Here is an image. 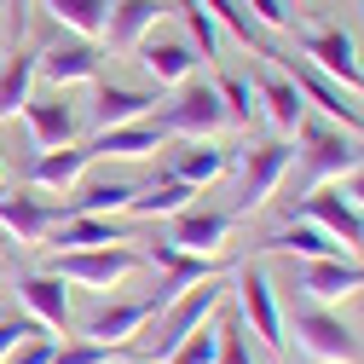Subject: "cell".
<instances>
[{"label": "cell", "instance_id": "cell-2", "mask_svg": "<svg viewBox=\"0 0 364 364\" xmlns=\"http://www.w3.org/2000/svg\"><path fill=\"white\" fill-rule=\"evenodd\" d=\"M295 139L306 145L301 162H306V179H312V186H336L347 168L364 162V139H358V133H347V127H336V122H312V116H301Z\"/></svg>", "mask_w": 364, "mask_h": 364}, {"label": "cell", "instance_id": "cell-17", "mask_svg": "<svg viewBox=\"0 0 364 364\" xmlns=\"http://www.w3.org/2000/svg\"><path fill=\"white\" fill-rule=\"evenodd\" d=\"M23 116H29V133H35V151L75 145V133H81V116H75V105H70L64 93H53V99H35V93H29Z\"/></svg>", "mask_w": 364, "mask_h": 364}, {"label": "cell", "instance_id": "cell-39", "mask_svg": "<svg viewBox=\"0 0 364 364\" xmlns=\"http://www.w3.org/2000/svg\"><path fill=\"white\" fill-rule=\"evenodd\" d=\"M6 364H53V341L47 336H29V341H18L6 353Z\"/></svg>", "mask_w": 364, "mask_h": 364}, {"label": "cell", "instance_id": "cell-11", "mask_svg": "<svg viewBox=\"0 0 364 364\" xmlns=\"http://www.w3.org/2000/svg\"><path fill=\"white\" fill-rule=\"evenodd\" d=\"M35 75L53 81V87H81V81H99V47L87 35L53 41L47 53H35Z\"/></svg>", "mask_w": 364, "mask_h": 364}, {"label": "cell", "instance_id": "cell-16", "mask_svg": "<svg viewBox=\"0 0 364 364\" xmlns=\"http://www.w3.org/2000/svg\"><path fill=\"white\" fill-rule=\"evenodd\" d=\"M232 237V208H179L173 214V232H168V243H179V249H191V255H220V243Z\"/></svg>", "mask_w": 364, "mask_h": 364}, {"label": "cell", "instance_id": "cell-25", "mask_svg": "<svg viewBox=\"0 0 364 364\" xmlns=\"http://www.w3.org/2000/svg\"><path fill=\"white\" fill-rule=\"evenodd\" d=\"M87 162H93V151H87V145L41 151V156H35V168H29V186H41V191H70L75 179L87 173Z\"/></svg>", "mask_w": 364, "mask_h": 364}, {"label": "cell", "instance_id": "cell-12", "mask_svg": "<svg viewBox=\"0 0 364 364\" xmlns=\"http://www.w3.org/2000/svg\"><path fill=\"white\" fill-rule=\"evenodd\" d=\"M64 220V203L29 197V191H0V232H12L18 243H41Z\"/></svg>", "mask_w": 364, "mask_h": 364}, {"label": "cell", "instance_id": "cell-41", "mask_svg": "<svg viewBox=\"0 0 364 364\" xmlns=\"http://www.w3.org/2000/svg\"><path fill=\"white\" fill-rule=\"evenodd\" d=\"M0 179H6V168H0Z\"/></svg>", "mask_w": 364, "mask_h": 364}, {"label": "cell", "instance_id": "cell-20", "mask_svg": "<svg viewBox=\"0 0 364 364\" xmlns=\"http://www.w3.org/2000/svg\"><path fill=\"white\" fill-rule=\"evenodd\" d=\"M151 318H156V295L127 301V306H99V312L81 324V336H87V341H105V347H122L133 330H145Z\"/></svg>", "mask_w": 364, "mask_h": 364}, {"label": "cell", "instance_id": "cell-7", "mask_svg": "<svg viewBox=\"0 0 364 364\" xmlns=\"http://www.w3.org/2000/svg\"><path fill=\"white\" fill-rule=\"evenodd\" d=\"M295 214L312 220V225H324L347 255H364V208H353V203L341 197V186H312V191L295 203Z\"/></svg>", "mask_w": 364, "mask_h": 364}, {"label": "cell", "instance_id": "cell-3", "mask_svg": "<svg viewBox=\"0 0 364 364\" xmlns=\"http://www.w3.org/2000/svg\"><path fill=\"white\" fill-rule=\"evenodd\" d=\"M139 249H127V243H105V249H58L47 272H58L64 284H87V289H116L127 284L133 272H139Z\"/></svg>", "mask_w": 364, "mask_h": 364}, {"label": "cell", "instance_id": "cell-6", "mask_svg": "<svg viewBox=\"0 0 364 364\" xmlns=\"http://www.w3.org/2000/svg\"><path fill=\"white\" fill-rule=\"evenodd\" d=\"M237 318H243V330L260 336V347L272 353H284V312H278V295H272V278L260 266H243L237 272Z\"/></svg>", "mask_w": 364, "mask_h": 364}, {"label": "cell", "instance_id": "cell-29", "mask_svg": "<svg viewBox=\"0 0 364 364\" xmlns=\"http://www.w3.org/2000/svg\"><path fill=\"white\" fill-rule=\"evenodd\" d=\"M29 87H35V53L0 58V122H12L29 105Z\"/></svg>", "mask_w": 364, "mask_h": 364}, {"label": "cell", "instance_id": "cell-26", "mask_svg": "<svg viewBox=\"0 0 364 364\" xmlns=\"http://www.w3.org/2000/svg\"><path fill=\"white\" fill-rule=\"evenodd\" d=\"M127 243V225L116 214H64L58 220V249H105Z\"/></svg>", "mask_w": 364, "mask_h": 364}, {"label": "cell", "instance_id": "cell-4", "mask_svg": "<svg viewBox=\"0 0 364 364\" xmlns=\"http://www.w3.org/2000/svg\"><path fill=\"white\" fill-rule=\"evenodd\" d=\"M272 64H284L289 75H295V87H301V99L306 105H318L336 127H347V133H364V105L347 93V87L336 81V75H324L312 58H301V53H272Z\"/></svg>", "mask_w": 364, "mask_h": 364}, {"label": "cell", "instance_id": "cell-37", "mask_svg": "<svg viewBox=\"0 0 364 364\" xmlns=\"http://www.w3.org/2000/svg\"><path fill=\"white\" fill-rule=\"evenodd\" d=\"M243 12H249L260 29H289V12H284V0H243Z\"/></svg>", "mask_w": 364, "mask_h": 364}, {"label": "cell", "instance_id": "cell-28", "mask_svg": "<svg viewBox=\"0 0 364 364\" xmlns=\"http://www.w3.org/2000/svg\"><path fill=\"white\" fill-rule=\"evenodd\" d=\"M41 12H53V23L70 29V35L99 41V35H105V12H110V0H41Z\"/></svg>", "mask_w": 364, "mask_h": 364}, {"label": "cell", "instance_id": "cell-34", "mask_svg": "<svg viewBox=\"0 0 364 364\" xmlns=\"http://www.w3.org/2000/svg\"><path fill=\"white\" fill-rule=\"evenodd\" d=\"M179 12H186V29H191V41L203 47V64H208V58H220V18H214L208 6H197V0H186Z\"/></svg>", "mask_w": 364, "mask_h": 364}, {"label": "cell", "instance_id": "cell-31", "mask_svg": "<svg viewBox=\"0 0 364 364\" xmlns=\"http://www.w3.org/2000/svg\"><path fill=\"white\" fill-rule=\"evenodd\" d=\"M197 6H208L214 18H220V29H232L237 41H243V47H255L260 58H272V41H266V29L243 12V0H197Z\"/></svg>", "mask_w": 364, "mask_h": 364}, {"label": "cell", "instance_id": "cell-33", "mask_svg": "<svg viewBox=\"0 0 364 364\" xmlns=\"http://www.w3.org/2000/svg\"><path fill=\"white\" fill-rule=\"evenodd\" d=\"M214 93H220V105H225L232 122H243V127L255 122V81H249V75H220Z\"/></svg>", "mask_w": 364, "mask_h": 364}, {"label": "cell", "instance_id": "cell-42", "mask_svg": "<svg viewBox=\"0 0 364 364\" xmlns=\"http://www.w3.org/2000/svg\"><path fill=\"white\" fill-rule=\"evenodd\" d=\"M358 139H364V133H358Z\"/></svg>", "mask_w": 364, "mask_h": 364}, {"label": "cell", "instance_id": "cell-21", "mask_svg": "<svg viewBox=\"0 0 364 364\" xmlns=\"http://www.w3.org/2000/svg\"><path fill=\"white\" fill-rule=\"evenodd\" d=\"M133 53H139V64H145V75L156 87H179V81H191V70H197L191 41H156V35H145Z\"/></svg>", "mask_w": 364, "mask_h": 364}, {"label": "cell", "instance_id": "cell-23", "mask_svg": "<svg viewBox=\"0 0 364 364\" xmlns=\"http://www.w3.org/2000/svg\"><path fill=\"white\" fill-rule=\"evenodd\" d=\"M266 255H295V260H324V255H347L330 232H324V225H312V220H295L289 214V225H284V232H272L266 243H260Z\"/></svg>", "mask_w": 364, "mask_h": 364}, {"label": "cell", "instance_id": "cell-13", "mask_svg": "<svg viewBox=\"0 0 364 364\" xmlns=\"http://www.w3.org/2000/svg\"><path fill=\"white\" fill-rule=\"evenodd\" d=\"M168 12H173V0H110V12H105L110 47H116V53H133Z\"/></svg>", "mask_w": 364, "mask_h": 364}, {"label": "cell", "instance_id": "cell-32", "mask_svg": "<svg viewBox=\"0 0 364 364\" xmlns=\"http://www.w3.org/2000/svg\"><path fill=\"white\" fill-rule=\"evenodd\" d=\"M214 353H220V312L208 318L203 330H191L186 341H179V347L162 358V364H214Z\"/></svg>", "mask_w": 364, "mask_h": 364}, {"label": "cell", "instance_id": "cell-19", "mask_svg": "<svg viewBox=\"0 0 364 364\" xmlns=\"http://www.w3.org/2000/svg\"><path fill=\"white\" fill-rule=\"evenodd\" d=\"M18 301L35 312L41 330H64L70 324V289H64L58 272H29V278L18 284Z\"/></svg>", "mask_w": 364, "mask_h": 364}, {"label": "cell", "instance_id": "cell-18", "mask_svg": "<svg viewBox=\"0 0 364 364\" xmlns=\"http://www.w3.org/2000/svg\"><path fill=\"white\" fill-rule=\"evenodd\" d=\"M168 133L145 116V122H122V127H105V133H93L87 139V151L93 156H122V162H139V156H156V151H168L162 145Z\"/></svg>", "mask_w": 364, "mask_h": 364}, {"label": "cell", "instance_id": "cell-36", "mask_svg": "<svg viewBox=\"0 0 364 364\" xmlns=\"http://www.w3.org/2000/svg\"><path fill=\"white\" fill-rule=\"evenodd\" d=\"M116 358V347H105V341H70V347H53V364H110Z\"/></svg>", "mask_w": 364, "mask_h": 364}, {"label": "cell", "instance_id": "cell-8", "mask_svg": "<svg viewBox=\"0 0 364 364\" xmlns=\"http://www.w3.org/2000/svg\"><path fill=\"white\" fill-rule=\"evenodd\" d=\"M225 122V105H220V93L214 87H197V81H179V99L156 116V127L162 133H186V139H208V133H220Z\"/></svg>", "mask_w": 364, "mask_h": 364}, {"label": "cell", "instance_id": "cell-15", "mask_svg": "<svg viewBox=\"0 0 364 364\" xmlns=\"http://www.w3.org/2000/svg\"><path fill=\"white\" fill-rule=\"evenodd\" d=\"M353 289H364V266L353 255L301 260V295H312V301H347Z\"/></svg>", "mask_w": 364, "mask_h": 364}, {"label": "cell", "instance_id": "cell-10", "mask_svg": "<svg viewBox=\"0 0 364 364\" xmlns=\"http://www.w3.org/2000/svg\"><path fill=\"white\" fill-rule=\"evenodd\" d=\"M295 341L301 353H312L318 364H353L358 358V336L324 306H295Z\"/></svg>", "mask_w": 364, "mask_h": 364}, {"label": "cell", "instance_id": "cell-40", "mask_svg": "<svg viewBox=\"0 0 364 364\" xmlns=\"http://www.w3.org/2000/svg\"><path fill=\"white\" fill-rule=\"evenodd\" d=\"M341 197H347V203H353V208H364V162H358V168H347V173H341Z\"/></svg>", "mask_w": 364, "mask_h": 364}, {"label": "cell", "instance_id": "cell-27", "mask_svg": "<svg viewBox=\"0 0 364 364\" xmlns=\"http://www.w3.org/2000/svg\"><path fill=\"white\" fill-rule=\"evenodd\" d=\"M197 203V186H186V179H156V186H145L139 197H133V208L127 214H139V220H173L179 208H191Z\"/></svg>", "mask_w": 364, "mask_h": 364}, {"label": "cell", "instance_id": "cell-9", "mask_svg": "<svg viewBox=\"0 0 364 364\" xmlns=\"http://www.w3.org/2000/svg\"><path fill=\"white\" fill-rule=\"evenodd\" d=\"M295 53L312 58L324 75H336L353 99H364V64H358V47H353L347 29H306V35L295 41Z\"/></svg>", "mask_w": 364, "mask_h": 364}, {"label": "cell", "instance_id": "cell-35", "mask_svg": "<svg viewBox=\"0 0 364 364\" xmlns=\"http://www.w3.org/2000/svg\"><path fill=\"white\" fill-rule=\"evenodd\" d=\"M214 364H255L249 358V336H243V318H220V353Z\"/></svg>", "mask_w": 364, "mask_h": 364}, {"label": "cell", "instance_id": "cell-14", "mask_svg": "<svg viewBox=\"0 0 364 364\" xmlns=\"http://www.w3.org/2000/svg\"><path fill=\"white\" fill-rule=\"evenodd\" d=\"M255 105H266V122L284 133L301 127V116H306V99H301V87H295V75L284 70V64H272V70H260V81H255Z\"/></svg>", "mask_w": 364, "mask_h": 364}, {"label": "cell", "instance_id": "cell-24", "mask_svg": "<svg viewBox=\"0 0 364 364\" xmlns=\"http://www.w3.org/2000/svg\"><path fill=\"white\" fill-rule=\"evenodd\" d=\"M225 168H232V151H225V145H208V139H191V145H179V151L168 156V173L186 179V186H214Z\"/></svg>", "mask_w": 364, "mask_h": 364}, {"label": "cell", "instance_id": "cell-5", "mask_svg": "<svg viewBox=\"0 0 364 364\" xmlns=\"http://www.w3.org/2000/svg\"><path fill=\"white\" fill-rule=\"evenodd\" d=\"M289 162H295V145H289V139H272V145L243 151V179H237V208H232V220L266 208L272 191H278V179L289 173Z\"/></svg>", "mask_w": 364, "mask_h": 364}, {"label": "cell", "instance_id": "cell-30", "mask_svg": "<svg viewBox=\"0 0 364 364\" xmlns=\"http://www.w3.org/2000/svg\"><path fill=\"white\" fill-rule=\"evenodd\" d=\"M133 197H139V191H133L127 179H105V186H87L81 197H70L64 214H127Z\"/></svg>", "mask_w": 364, "mask_h": 364}, {"label": "cell", "instance_id": "cell-22", "mask_svg": "<svg viewBox=\"0 0 364 364\" xmlns=\"http://www.w3.org/2000/svg\"><path fill=\"white\" fill-rule=\"evenodd\" d=\"M156 110V93H139V87H99L93 93V110H87V122H93V133L105 127H122V122H145Z\"/></svg>", "mask_w": 364, "mask_h": 364}, {"label": "cell", "instance_id": "cell-38", "mask_svg": "<svg viewBox=\"0 0 364 364\" xmlns=\"http://www.w3.org/2000/svg\"><path fill=\"white\" fill-rule=\"evenodd\" d=\"M29 336H41L35 318H0V358H6L18 341H29Z\"/></svg>", "mask_w": 364, "mask_h": 364}, {"label": "cell", "instance_id": "cell-1", "mask_svg": "<svg viewBox=\"0 0 364 364\" xmlns=\"http://www.w3.org/2000/svg\"><path fill=\"white\" fill-rule=\"evenodd\" d=\"M220 306H225V284H220V272H214V278H203V284H191L186 295H173V301L156 312V330H151L145 364H162V358H168L179 341L191 336V330H203Z\"/></svg>", "mask_w": 364, "mask_h": 364}]
</instances>
